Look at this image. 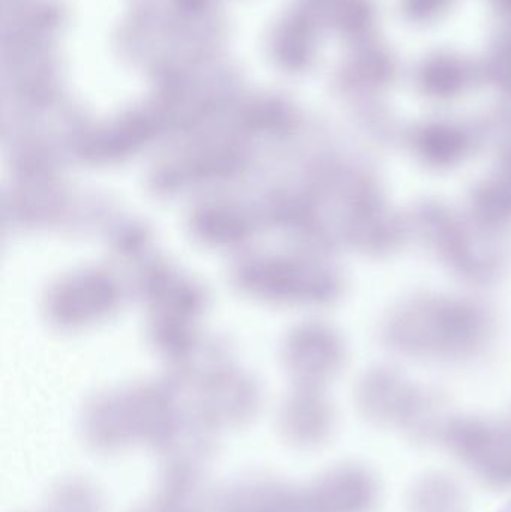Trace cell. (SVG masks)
I'll list each match as a JSON object with an SVG mask.
<instances>
[{
  "mask_svg": "<svg viewBox=\"0 0 511 512\" xmlns=\"http://www.w3.org/2000/svg\"><path fill=\"white\" fill-rule=\"evenodd\" d=\"M200 469L165 463L153 504L162 512H209L213 498Z\"/></svg>",
  "mask_w": 511,
  "mask_h": 512,
  "instance_id": "7a4b0ae2",
  "label": "cell"
},
{
  "mask_svg": "<svg viewBox=\"0 0 511 512\" xmlns=\"http://www.w3.org/2000/svg\"><path fill=\"white\" fill-rule=\"evenodd\" d=\"M503 512H511V507L506 508V510H504Z\"/></svg>",
  "mask_w": 511,
  "mask_h": 512,
  "instance_id": "5b68a950",
  "label": "cell"
},
{
  "mask_svg": "<svg viewBox=\"0 0 511 512\" xmlns=\"http://www.w3.org/2000/svg\"><path fill=\"white\" fill-rule=\"evenodd\" d=\"M47 512H105L101 492L89 481L68 478L48 498Z\"/></svg>",
  "mask_w": 511,
  "mask_h": 512,
  "instance_id": "3957f363",
  "label": "cell"
},
{
  "mask_svg": "<svg viewBox=\"0 0 511 512\" xmlns=\"http://www.w3.org/2000/svg\"><path fill=\"white\" fill-rule=\"evenodd\" d=\"M132 512H162V511L159 510V508L156 507V505L153 504V502H150V504L143 505V507L137 508V510L132 511Z\"/></svg>",
  "mask_w": 511,
  "mask_h": 512,
  "instance_id": "277c9868",
  "label": "cell"
},
{
  "mask_svg": "<svg viewBox=\"0 0 511 512\" xmlns=\"http://www.w3.org/2000/svg\"><path fill=\"white\" fill-rule=\"evenodd\" d=\"M296 493L272 478H248L213 498L209 512H303Z\"/></svg>",
  "mask_w": 511,
  "mask_h": 512,
  "instance_id": "6da1fadb",
  "label": "cell"
}]
</instances>
